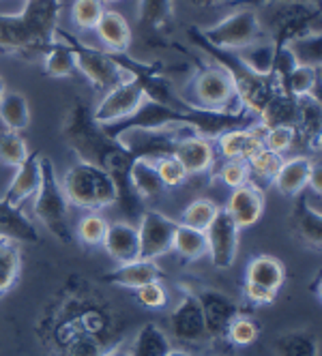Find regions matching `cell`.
Segmentation results:
<instances>
[{
	"mask_svg": "<svg viewBox=\"0 0 322 356\" xmlns=\"http://www.w3.org/2000/svg\"><path fill=\"white\" fill-rule=\"evenodd\" d=\"M63 136L80 161H88L110 174L116 187V207L127 217V221L131 223L134 219H140L144 213V202L134 191L129 181V170L136 159L125 146L102 129V124L92 118L90 108L82 99L73 101L63 127Z\"/></svg>",
	"mask_w": 322,
	"mask_h": 356,
	"instance_id": "cell-1",
	"label": "cell"
},
{
	"mask_svg": "<svg viewBox=\"0 0 322 356\" xmlns=\"http://www.w3.org/2000/svg\"><path fill=\"white\" fill-rule=\"evenodd\" d=\"M61 0H26L19 13H0V47L33 60L52 47L58 31Z\"/></svg>",
	"mask_w": 322,
	"mask_h": 356,
	"instance_id": "cell-2",
	"label": "cell"
},
{
	"mask_svg": "<svg viewBox=\"0 0 322 356\" xmlns=\"http://www.w3.org/2000/svg\"><path fill=\"white\" fill-rule=\"evenodd\" d=\"M187 39L195 45L200 47L202 52L213 58L215 65H219L221 69H226L230 80L236 88V95L241 99V104L250 110L256 118L258 114L262 112V108L268 104L271 99H273L277 92H282V86L277 82V78L273 73L271 75H262V73H256L254 69L247 67L236 52H230V49H219L215 45H211L198 26H189L187 29Z\"/></svg>",
	"mask_w": 322,
	"mask_h": 356,
	"instance_id": "cell-3",
	"label": "cell"
},
{
	"mask_svg": "<svg viewBox=\"0 0 322 356\" xmlns=\"http://www.w3.org/2000/svg\"><path fill=\"white\" fill-rule=\"evenodd\" d=\"M69 204L84 211H102L116 204V187L110 174L88 161L73 163L63 176Z\"/></svg>",
	"mask_w": 322,
	"mask_h": 356,
	"instance_id": "cell-4",
	"label": "cell"
},
{
	"mask_svg": "<svg viewBox=\"0 0 322 356\" xmlns=\"http://www.w3.org/2000/svg\"><path fill=\"white\" fill-rule=\"evenodd\" d=\"M33 213L45 230L61 243H71L73 234L69 227V200L63 183L56 176V168L47 157H41V183L35 193Z\"/></svg>",
	"mask_w": 322,
	"mask_h": 356,
	"instance_id": "cell-5",
	"label": "cell"
},
{
	"mask_svg": "<svg viewBox=\"0 0 322 356\" xmlns=\"http://www.w3.org/2000/svg\"><path fill=\"white\" fill-rule=\"evenodd\" d=\"M191 106L200 110L215 112H241L247 110L236 95V88L226 69L219 65L198 63V71L189 84V97H185Z\"/></svg>",
	"mask_w": 322,
	"mask_h": 356,
	"instance_id": "cell-6",
	"label": "cell"
},
{
	"mask_svg": "<svg viewBox=\"0 0 322 356\" xmlns=\"http://www.w3.org/2000/svg\"><path fill=\"white\" fill-rule=\"evenodd\" d=\"M56 39L63 41L71 52L73 58H76V67L78 71L84 75V78L102 92H108L110 88H114L122 78H125V71H122L112 56L108 54V49H99V47H90L86 43H82L76 35H71L69 31L61 29L56 31Z\"/></svg>",
	"mask_w": 322,
	"mask_h": 356,
	"instance_id": "cell-7",
	"label": "cell"
},
{
	"mask_svg": "<svg viewBox=\"0 0 322 356\" xmlns=\"http://www.w3.org/2000/svg\"><path fill=\"white\" fill-rule=\"evenodd\" d=\"M202 37L219 47V49H230V52H239L241 47H247L256 41H262L264 31L262 22L254 9H241L230 13L221 22H217L211 29H200Z\"/></svg>",
	"mask_w": 322,
	"mask_h": 356,
	"instance_id": "cell-8",
	"label": "cell"
},
{
	"mask_svg": "<svg viewBox=\"0 0 322 356\" xmlns=\"http://www.w3.org/2000/svg\"><path fill=\"white\" fill-rule=\"evenodd\" d=\"M189 134L187 127H170V129H129L122 131L116 142L122 144L134 159H151L175 155V146L181 136Z\"/></svg>",
	"mask_w": 322,
	"mask_h": 356,
	"instance_id": "cell-9",
	"label": "cell"
},
{
	"mask_svg": "<svg viewBox=\"0 0 322 356\" xmlns=\"http://www.w3.org/2000/svg\"><path fill=\"white\" fill-rule=\"evenodd\" d=\"M286 268L273 256H256L245 268L243 292L256 305H271L284 286Z\"/></svg>",
	"mask_w": 322,
	"mask_h": 356,
	"instance_id": "cell-10",
	"label": "cell"
},
{
	"mask_svg": "<svg viewBox=\"0 0 322 356\" xmlns=\"http://www.w3.org/2000/svg\"><path fill=\"white\" fill-rule=\"evenodd\" d=\"M320 7L316 5H301V3H288L280 5L273 15V52L290 41L320 33Z\"/></svg>",
	"mask_w": 322,
	"mask_h": 356,
	"instance_id": "cell-11",
	"label": "cell"
},
{
	"mask_svg": "<svg viewBox=\"0 0 322 356\" xmlns=\"http://www.w3.org/2000/svg\"><path fill=\"white\" fill-rule=\"evenodd\" d=\"M136 227H138V241H140V258L157 260L166 256L168 251H172L179 221H175L159 211H144Z\"/></svg>",
	"mask_w": 322,
	"mask_h": 356,
	"instance_id": "cell-12",
	"label": "cell"
},
{
	"mask_svg": "<svg viewBox=\"0 0 322 356\" xmlns=\"http://www.w3.org/2000/svg\"><path fill=\"white\" fill-rule=\"evenodd\" d=\"M144 92L142 88L136 84V80H131L129 75H125L114 88H110L104 99L99 101L97 108L92 110V118L99 122V124H112V122H118L122 118L131 116L144 101Z\"/></svg>",
	"mask_w": 322,
	"mask_h": 356,
	"instance_id": "cell-13",
	"label": "cell"
},
{
	"mask_svg": "<svg viewBox=\"0 0 322 356\" xmlns=\"http://www.w3.org/2000/svg\"><path fill=\"white\" fill-rule=\"evenodd\" d=\"M207 245H209V258L217 268H230L239 256V225L230 219V215L219 209L211 225L204 230Z\"/></svg>",
	"mask_w": 322,
	"mask_h": 356,
	"instance_id": "cell-14",
	"label": "cell"
},
{
	"mask_svg": "<svg viewBox=\"0 0 322 356\" xmlns=\"http://www.w3.org/2000/svg\"><path fill=\"white\" fill-rule=\"evenodd\" d=\"M198 305H200L207 333L213 339H228V328L234 322V318L241 314L239 305L234 302L232 296L224 294L221 290L204 288L195 294Z\"/></svg>",
	"mask_w": 322,
	"mask_h": 356,
	"instance_id": "cell-15",
	"label": "cell"
},
{
	"mask_svg": "<svg viewBox=\"0 0 322 356\" xmlns=\"http://www.w3.org/2000/svg\"><path fill=\"white\" fill-rule=\"evenodd\" d=\"M138 26L148 47H170L166 35L175 26L172 0H140Z\"/></svg>",
	"mask_w": 322,
	"mask_h": 356,
	"instance_id": "cell-16",
	"label": "cell"
},
{
	"mask_svg": "<svg viewBox=\"0 0 322 356\" xmlns=\"http://www.w3.org/2000/svg\"><path fill=\"white\" fill-rule=\"evenodd\" d=\"M170 333L183 343H200L209 339L207 324L195 294H187L170 314Z\"/></svg>",
	"mask_w": 322,
	"mask_h": 356,
	"instance_id": "cell-17",
	"label": "cell"
},
{
	"mask_svg": "<svg viewBox=\"0 0 322 356\" xmlns=\"http://www.w3.org/2000/svg\"><path fill=\"white\" fill-rule=\"evenodd\" d=\"M175 157L183 163L187 178H193V176L207 174L213 168L215 148H213L211 140L200 138V136L189 131V134L179 138V142L175 146Z\"/></svg>",
	"mask_w": 322,
	"mask_h": 356,
	"instance_id": "cell-18",
	"label": "cell"
},
{
	"mask_svg": "<svg viewBox=\"0 0 322 356\" xmlns=\"http://www.w3.org/2000/svg\"><path fill=\"white\" fill-rule=\"evenodd\" d=\"M224 211L239 225V230H243V227L254 225L262 217V213H264V195L252 183H245V185L232 189Z\"/></svg>",
	"mask_w": 322,
	"mask_h": 356,
	"instance_id": "cell-19",
	"label": "cell"
},
{
	"mask_svg": "<svg viewBox=\"0 0 322 356\" xmlns=\"http://www.w3.org/2000/svg\"><path fill=\"white\" fill-rule=\"evenodd\" d=\"M104 249L116 264H129L140 258V241L138 227L129 221H114L108 223Z\"/></svg>",
	"mask_w": 322,
	"mask_h": 356,
	"instance_id": "cell-20",
	"label": "cell"
},
{
	"mask_svg": "<svg viewBox=\"0 0 322 356\" xmlns=\"http://www.w3.org/2000/svg\"><path fill=\"white\" fill-rule=\"evenodd\" d=\"M39 183H41V155L33 152V155L26 157V161L15 168L11 183L3 193V200L11 207H22L24 202L37 193Z\"/></svg>",
	"mask_w": 322,
	"mask_h": 356,
	"instance_id": "cell-21",
	"label": "cell"
},
{
	"mask_svg": "<svg viewBox=\"0 0 322 356\" xmlns=\"http://www.w3.org/2000/svg\"><path fill=\"white\" fill-rule=\"evenodd\" d=\"M262 136H264V127L258 122L250 127V129H232L228 134H221L215 142L224 159L250 161L260 148H264Z\"/></svg>",
	"mask_w": 322,
	"mask_h": 356,
	"instance_id": "cell-22",
	"label": "cell"
},
{
	"mask_svg": "<svg viewBox=\"0 0 322 356\" xmlns=\"http://www.w3.org/2000/svg\"><path fill=\"white\" fill-rule=\"evenodd\" d=\"M314 163L316 161L305 157V155H296V157L284 159L280 172L273 178V187L286 197H296V195L307 189Z\"/></svg>",
	"mask_w": 322,
	"mask_h": 356,
	"instance_id": "cell-23",
	"label": "cell"
},
{
	"mask_svg": "<svg viewBox=\"0 0 322 356\" xmlns=\"http://www.w3.org/2000/svg\"><path fill=\"white\" fill-rule=\"evenodd\" d=\"M161 270L155 264V260H134L129 264H118L114 270L106 273L102 277V282L106 284H114V286H122L129 290H138L151 282H159Z\"/></svg>",
	"mask_w": 322,
	"mask_h": 356,
	"instance_id": "cell-24",
	"label": "cell"
},
{
	"mask_svg": "<svg viewBox=\"0 0 322 356\" xmlns=\"http://www.w3.org/2000/svg\"><path fill=\"white\" fill-rule=\"evenodd\" d=\"M258 122L264 129H273V127L296 129V124H299V97H292L284 90L277 92L258 114Z\"/></svg>",
	"mask_w": 322,
	"mask_h": 356,
	"instance_id": "cell-25",
	"label": "cell"
},
{
	"mask_svg": "<svg viewBox=\"0 0 322 356\" xmlns=\"http://www.w3.org/2000/svg\"><path fill=\"white\" fill-rule=\"evenodd\" d=\"M294 211H292V223L294 230L299 234V238L312 247V249H320L322 245V215L320 209H312L305 195H296L294 197Z\"/></svg>",
	"mask_w": 322,
	"mask_h": 356,
	"instance_id": "cell-26",
	"label": "cell"
},
{
	"mask_svg": "<svg viewBox=\"0 0 322 356\" xmlns=\"http://www.w3.org/2000/svg\"><path fill=\"white\" fill-rule=\"evenodd\" d=\"M95 31L108 52H127L134 39L129 22L118 11H104Z\"/></svg>",
	"mask_w": 322,
	"mask_h": 356,
	"instance_id": "cell-27",
	"label": "cell"
},
{
	"mask_svg": "<svg viewBox=\"0 0 322 356\" xmlns=\"http://www.w3.org/2000/svg\"><path fill=\"white\" fill-rule=\"evenodd\" d=\"M129 181H131V187L140 195L142 202L159 200L166 191L161 178L157 174L155 161H151V159H136L131 170H129Z\"/></svg>",
	"mask_w": 322,
	"mask_h": 356,
	"instance_id": "cell-28",
	"label": "cell"
},
{
	"mask_svg": "<svg viewBox=\"0 0 322 356\" xmlns=\"http://www.w3.org/2000/svg\"><path fill=\"white\" fill-rule=\"evenodd\" d=\"M0 120L5 122L7 131H24L31 122L29 99L17 90H5L0 97Z\"/></svg>",
	"mask_w": 322,
	"mask_h": 356,
	"instance_id": "cell-29",
	"label": "cell"
},
{
	"mask_svg": "<svg viewBox=\"0 0 322 356\" xmlns=\"http://www.w3.org/2000/svg\"><path fill=\"white\" fill-rule=\"evenodd\" d=\"M170 350H172V343H170V337L166 335V330L153 322H148L136 333L129 354L131 356H168Z\"/></svg>",
	"mask_w": 322,
	"mask_h": 356,
	"instance_id": "cell-30",
	"label": "cell"
},
{
	"mask_svg": "<svg viewBox=\"0 0 322 356\" xmlns=\"http://www.w3.org/2000/svg\"><path fill=\"white\" fill-rule=\"evenodd\" d=\"M282 163H284V155H277V152L268 148H260L256 155L247 161V168H250V183L258 187L260 191L264 185H273V178L280 172Z\"/></svg>",
	"mask_w": 322,
	"mask_h": 356,
	"instance_id": "cell-31",
	"label": "cell"
},
{
	"mask_svg": "<svg viewBox=\"0 0 322 356\" xmlns=\"http://www.w3.org/2000/svg\"><path fill=\"white\" fill-rule=\"evenodd\" d=\"M22 270L19 243L7 236H0V296L9 292Z\"/></svg>",
	"mask_w": 322,
	"mask_h": 356,
	"instance_id": "cell-32",
	"label": "cell"
},
{
	"mask_svg": "<svg viewBox=\"0 0 322 356\" xmlns=\"http://www.w3.org/2000/svg\"><path fill=\"white\" fill-rule=\"evenodd\" d=\"M275 356H318V339L312 330H288L273 343Z\"/></svg>",
	"mask_w": 322,
	"mask_h": 356,
	"instance_id": "cell-33",
	"label": "cell"
},
{
	"mask_svg": "<svg viewBox=\"0 0 322 356\" xmlns=\"http://www.w3.org/2000/svg\"><path fill=\"white\" fill-rule=\"evenodd\" d=\"M172 249H175L183 260L195 262V260L209 256L207 234L202 230H195V227L179 223L177 234H175V245H172Z\"/></svg>",
	"mask_w": 322,
	"mask_h": 356,
	"instance_id": "cell-34",
	"label": "cell"
},
{
	"mask_svg": "<svg viewBox=\"0 0 322 356\" xmlns=\"http://www.w3.org/2000/svg\"><path fill=\"white\" fill-rule=\"evenodd\" d=\"M318 86H320V67H309V65H296L288 80L284 82L282 90L292 95V97H318Z\"/></svg>",
	"mask_w": 322,
	"mask_h": 356,
	"instance_id": "cell-35",
	"label": "cell"
},
{
	"mask_svg": "<svg viewBox=\"0 0 322 356\" xmlns=\"http://www.w3.org/2000/svg\"><path fill=\"white\" fill-rule=\"evenodd\" d=\"M43 69L47 75H52V78H71V75L78 71L73 52L63 41H56L43 54Z\"/></svg>",
	"mask_w": 322,
	"mask_h": 356,
	"instance_id": "cell-36",
	"label": "cell"
},
{
	"mask_svg": "<svg viewBox=\"0 0 322 356\" xmlns=\"http://www.w3.org/2000/svg\"><path fill=\"white\" fill-rule=\"evenodd\" d=\"M236 54L247 67L254 69L256 73L271 75V71H273V43L256 41L247 47H241Z\"/></svg>",
	"mask_w": 322,
	"mask_h": 356,
	"instance_id": "cell-37",
	"label": "cell"
},
{
	"mask_svg": "<svg viewBox=\"0 0 322 356\" xmlns=\"http://www.w3.org/2000/svg\"><path fill=\"white\" fill-rule=\"evenodd\" d=\"M219 207L215 204L213 200L209 197H198L193 200L191 204H187V209L181 213V219L179 223L181 225H189V227H195V230H207V227L211 225V221L215 219Z\"/></svg>",
	"mask_w": 322,
	"mask_h": 356,
	"instance_id": "cell-38",
	"label": "cell"
},
{
	"mask_svg": "<svg viewBox=\"0 0 322 356\" xmlns=\"http://www.w3.org/2000/svg\"><path fill=\"white\" fill-rule=\"evenodd\" d=\"M290 52L294 54L299 65H309V67H320L322 58V39L320 33H312L305 37H299L288 43Z\"/></svg>",
	"mask_w": 322,
	"mask_h": 356,
	"instance_id": "cell-39",
	"label": "cell"
},
{
	"mask_svg": "<svg viewBox=\"0 0 322 356\" xmlns=\"http://www.w3.org/2000/svg\"><path fill=\"white\" fill-rule=\"evenodd\" d=\"M29 155H31V150L19 134H15V131L0 134V163L17 168L19 163L26 161Z\"/></svg>",
	"mask_w": 322,
	"mask_h": 356,
	"instance_id": "cell-40",
	"label": "cell"
},
{
	"mask_svg": "<svg viewBox=\"0 0 322 356\" xmlns=\"http://www.w3.org/2000/svg\"><path fill=\"white\" fill-rule=\"evenodd\" d=\"M104 3L102 0H76L71 7V19L78 29L95 31L99 19L104 15Z\"/></svg>",
	"mask_w": 322,
	"mask_h": 356,
	"instance_id": "cell-41",
	"label": "cell"
},
{
	"mask_svg": "<svg viewBox=\"0 0 322 356\" xmlns=\"http://www.w3.org/2000/svg\"><path fill=\"white\" fill-rule=\"evenodd\" d=\"M106 230H108V221H106L102 215L90 213V215H84V217L78 221L76 234H78V238H80L84 245L97 247V245H102V243H104Z\"/></svg>",
	"mask_w": 322,
	"mask_h": 356,
	"instance_id": "cell-42",
	"label": "cell"
},
{
	"mask_svg": "<svg viewBox=\"0 0 322 356\" xmlns=\"http://www.w3.org/2000/svg\"><path fill=\"white\" fill-rule=\"evenodd\" d=\"M155 168H157V174H159L166 189H175V187H181L183 183H187V172L175 155L157 159Z\"/></svg>",
	"mask_w": 322,
	"mask_h": 356,
	"instance_id": "cell-43",
	"label": "cell"
},
{
	"mask_svg": "<svg viewBox=\"0 0 322 356\" xmlns=\"http://www.w3.org/2000/svg\"><path fill=\"white\" fill-rule=\"evenodd\" d=\"M260 335V326L254 318L250 316H236L234 322L228 328V339L234 346H252Z\"/></svg>",
	"mask_w": 322,
	"mask_h": 356,
	"instance_id": "cell-44",
	"label": "cell"
},
{
	"mask_svg": "<svg viewBox=\"0 0 322 356\" xmlns=\"http://www.w3.org/2000/svg\"><path fill=\"white\" fill-rule=\"evenodd\" d=\"M262 144H264V148L277 152V155H284L286 150H290L296 144V129H292V127H273V129H264Z\"/></svg>",
	"mask_w": 322,
	"mask_h": 356,
	"instance_id": "cell-45",
	"label": "cell"
},
{
	"mask_svg": "<svg viewBox=\"0 0 322 356\" xmlns=\"http://www.w3.org/2000/svg\"><path fill=\"white\" fill-rule=\"evenodd\" d=\"M219 178L224 181L230 189H236L245 183H250V168L247 161L241 159H226V163L219 170Z\"/></svg>",
	"mask_w": 322,
	"mask_h": 356,
	"instance_id": "cell-46",
	"label": "cell"
},
{
	"mask_svg": "<svg viewBox=\"0 0 322 356\" xmlns=\"http://www.w3.org/2000/svg\"><path fill=\"white\" fill-rule=\"evenodd\" d=\"M136 298L146 309H161L168 302V292H166L163 284L151 282V284H146V286L136 290Z\"/></svg>",
	"mask_w": 322,
	"mask_h": 356,
	"instance_id": "cell-47",
	"label": "cell"
},
{
	"mask_svg": "<svg viewBox=\"0 0 322 356\" xmlns=\"http://www.w3.org/2000/svg\"><path fill=\"white\" fill-rule=\"evenodd\" d=\"M69 356H104L102 348L92 337H80L69 348Z\"/></svg>",
	"mask_w": 322,
	"mask_h": 356,
	"instance_id": "cell-48",
	"label": "cell"
},
{
	"mask_svg": "<svg viewBox=\"0 0 322 356\" xmlns=\"http://www.w3.org/2000/svg\"><path fill=\"white\" fill-rule=\"evenodd\" d=\"M262 3H273V0H224L221 5L228 7H256ZM277 5H288V3H301V5H316L320 7V0H275Z\"/></svg>",
	"mask_w": 322,
	"mask_h": 356,
	"instance_id": "cell-49",
	"label": "cell"
},
{
	"mask_svg": "<svg viewBox=\"0 0 322 356\" xmlns=\"http://www.w3.org/2000/svg\"><path fill=\"white\" fill-rule=\"evenodd\" d=\"M307 189H312L316 195L322 193V172H320V163H318V161L314 163V170H312V176H309Z\"/></svg>",
	"mask_w": 322,
	"mask_h": 356,
	"instance_id": "cell-50",
	"label": "cell"
},
{
	"mask_svg": "<svg viewBox=\"0 0 322 356\" xmlns=\"http://www.w3.org/2000/svg\"><path fill=\"white\" fill-rule=\"evenodd\" d=\"M189 3L195 7H213V5H221L224 0H189Z\"/></svg>",
	"mask_w": 322,
	"mask_h": 356,
	"instance_id": "cell-51",
	"label": "cell"
},
{
	"mask_svg": "<svg viewBox=\"0 0 322 356\" xmlns=\"http://www.w3.org/2000/svg\"><path fill=\"white\" fill-rule=\"evenodd\" d=\"M104 356H131V354H129V350L116 348V350H110V352H106Z\"/></svg>",
	"mask_w": 322,
	"mask_h": 356,
	"instance_id": "cell-52",
	"label": "cell"
},
{
	"mask_svg": "<svg viewBox=\"0 0 322 356\" xmlns=\"http://www.w3.org/2000/svg\"><path fill=\"white\" fill-rule=\"evenodd\" d=\"M168 356H191V354L185 352V350H175V348H172V350L168 352Z\"/></svg>",
	"mask_w": 322,
	"mask_h": 356,
	"instance_id": "cell-53",
	"label": "cell"
},
{
	"mask_svg": "<svg viewBox=\"0 0 322 356\" xmlns=\"http://www.w3.org/2000/svg\"><path fill=\"white\" fill-rule=\"evenodd\" d=\"M5 90H7V84H5V80H3V78H0V97L5 95Z\"/></svg>",
	"mask_w": 322,
	"mask_h": 356,
	"instance_id": "cell-54",
	"label": "cell"
},
{
	"mask_svg": "<svg viewBox=\"0 0 322 356\" xmlns=\"http://www.w3.org/2000/svg\"><path fill=\"white\" fill-rule=\"evenodd\" d=\"M102 3H118V0H102Z\"/></svg>",
	"mask_w": 322,
	"mask_h": 356,
	"instance_id": "cell-55",
	"label": "cell"
},
{
	"mask_svg": "<svg viewBox=\"0 0 322 356\" xmlns=\"http://www.w3.org/2000/svg\"><path fill=\"white\" fill-rule=\"evenodd\" d=\"M215 356H221V354H215Z\"/></svg>",
	"mask_w": 322,
	"mask_h": 356,
	"instance_id": "cell-56",
	"label": "cell"
}]
</instances>
